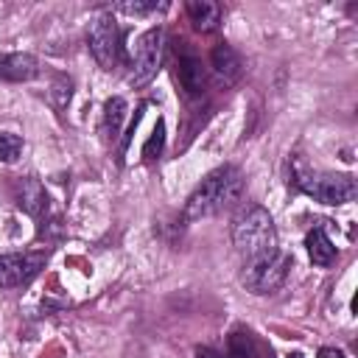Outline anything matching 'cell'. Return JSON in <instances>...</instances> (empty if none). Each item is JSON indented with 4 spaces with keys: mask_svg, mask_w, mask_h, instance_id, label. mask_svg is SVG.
<instances>
[{
    "mask_svg": "<svg viewBox=\"0 0 358 358\" xmlns=\"http://www.w3.org/2000/svg\"><path fill=\"white\" fill-rule=\"evenodd\" d=\"M210 64H213L215 76L224 78V81H235V78L241 76V70H243L238 50H235L232 45H227V42H221V45L213 48V53H210Z\"/></svg>",
    "mask_w": 358,
    "mask_h": 358,
    "instance_id": "30bf717a",
    "label": "cell"
},
{
    "mask_svg": "<svg viewBox=\"0 0 358 358\" xmlns=\"http://www.w3.org/2000/svg\"><path fill=\"white\" fill-rule=\"evenodd\" d=\"M162 28H148L140 39H137V48H134V62H131V84L134 87H143L148 84L157 70H159V62H162Z\"/></svg>",
    "mask_w": 358,
    "mask_h": 358,
    "instance_id": "8992f818",
    "label": "cell"
},
{
    "mask_svg": "<svg viewBox=\"0 0 358 358\" xmlns=\"http://www.w3.org/2000/svg\"><path fill=\"white\" fill-rule=\"evenodd\" d=\"M294 185L322 204H347L355 199L358 185L347 173H324V171H308L302 165L294 168Z\"/></svg>",
    "mask_w": 358,
    "mask_h": 358,
    "instance_id": "3957f363",
    "label": "cell"
},
{
    "mask_svg": "<svg viewBox=\"0 0 358 358\" xmlns=\"http://www.w3.org/2000/svg\"><path fill=\"white\" fill-rule=\"evenodd\" d=\"M288 271H291V257L282 249H274L268 255L243 260L241 282L252 294H271L288 280Z\"/></svg>",
    "mask_w": 358,
    "mask_h": 358,
    "instance_id": "277c9868",
    "label": "cell"
},
{
    "mask_svg": "<svg viewBox=\"0 0 358 358\" xmlns=\"http://www.w3.org/2000/svg\"><path fill=\"white\" fill-rule=\"evenodd\" d=\"M17 199H20V207L25 213H31V215H39L48 207V196H45V190H42V185L36 179H22Z\"/></svg>",
    "mask_w": 358,
    "mask_h": 358,
    "instance_id": "4fadbf2b",
    "label": "cell"
},
{
    "mask_svg": "<svg viewBox=\"0 0 358 358\" xmlns=\"http://www.w3.org/2000/svg\"><path fill=\"white\" fill-rule=\"evenodd\" d=\"M187 17H190L196 31L210 34L221 25V6L213 3V0H190L187 3Z\"/></svg>",
    "mask_w": 358,
    "mask_h": 358,
    "instance_id": "8fae6325",
    "label": "cell"
},
{
    "mask_svg": "<svg viewBox=\"0 0 358 358\" xmlns=\"http://www.w3.org/2000/svg\"><path fill=\"white\" fill-rule=\"evenodd\" d=\"M243 193V173L235 165H221L215 171H210L199 187L190 193L187 204H185V218L187 221H199L207 215H215L227 207H232Z\"/></svg>",
    "mask_w": 358,
    "mask_h": 358,
    "instance_id": "6da1fadb",
    "label": "cell"
},
{
    "mask_svg": "<svg viewBox=\"0 0 358 358\" xmlns=\"http://www.w3.org/2000/svg\"><path fill=\"white\" fill-rule=\"evenodd\" d=\"M42 266H45L42 255H31V252L0 255V288H17V285L31 282Z\"/></svg>",
    "mask_w": 358,
    "mask_h": 358,
    "instance_id": "52a82bcc",
    "label": "cell"
},
{
    "mask_svg": "<svg viewBox=\"0 0 358 358\" xmlns=\"http://www.w3.org/2000/svg\"><path fill=\"white\" fill-rule=\"evenodd\" d=\"M232 243L243 260H252V257H260V255L280 249L277 229H274L268 210H263L257 204L243 207L238 213V218L232 221Z\"/></svg>",
    "mask_w": 358,
    "mask_h": 358,
    "instance_id": "7a4b0ae2",
    "label": "cell"
},
{
    "mask_svg": "<svg viewBox=\"0 0 358 358\" xmlns=\"http://www.w3.org/2000/svg\"><path fill=\"white\" fill-rule=\"evenodd\" d=\"M123 117H126V101L117 98V95L109 98V101L103 103V134H106L109 140H117Z\"/></svg>",
    "mask_w": 358,
    "mask_h": 358,
    "instance_id": "5bb4252c",
    "label": "cell"
},
{
    "mask_svg": "<svg viewBox=\"0 0 358 358\" xmlns=\"http://www.w3.org/2000/svg\"><path fill=\"white\" fill-rule=\"evenodd\" d=\"M87 45H90V53L95 56V62H98L103 70L117 67L120 53H123V45H120L117 22H115L112 17H95V20H92L90 34H87Z\"/></svg>",
    "mask_w": 358,
    "mask_h": 358,
    "instance_id": "5b68a950",
    "label": "cell"
},
{
    "mask_svg": "<svg viewBox=\"0 0 358 358\" xmlns=\"http://www.w3.org/2000/svg\"><path fill=\"white\" fill-rule=\"evenodd\" d=\"M22 151V140L14 131H0V162H14Z\"/></svg>",
    "mask_w": 358,
    "mask_h": 358,
    "instance_id": "9a60e30c",
    "label": "cell"
},
{
    "mask_svg": "<svg viewBox=\"0 0 358 358\" xmlns=\"http://www.w3.org/2000/svg\"><path fill=\"white\" fill-rule=\"evenodd\" d=\"M39 76V62L31 53H3L0 81H31Z\"/></svg>",
    "mask_w": 358,
    "mask_h": 358,
    "instance_id": "9c48e42d",
    "label": "cell"
},
{
    "mask_svg": "<svg viewBox=\"0 0 358 358\" xmlns=\"http://www.w3.org/2000/svg\"><path fill=\"white\" fill-rule=\"evenodd\" d=\"M288 358H302V352H291V355H288Z\"/></svg>",
    "mask_w": 358,
    "mask_h": 358,
    "instance_id": "ffe728a7",
    "label": "cell"
},
{
    "mask_svg": "<svg viewBox=\"0 0 358 358\" xmlns=\"http://www.w3.org/2000/svg\"><path fill=\"white\" fill-rule=\"evenodd\" d=\"M117 11L123 14H134V17H143V14H154V11H162L165 3H117L115 6Z\"/></svg>",
    "mask_w": 358,
    "mask_h": 358,
    "instance_id": "e0dca14e",
    "label": "cell"
},
{
    "mask_svg": "<svg viewBox=\"0 0 358 358\" xmlns=\"http://www.w3.org/2000/svg\"><path fill=\"white\" fill-rule=\"evenodd\" d=\"M316 358H347V355H344L341 350H336V347H322Z\"/></svg>",
    "mask_w": 358,
    "mask_h": 358,
    "instance_id": "d6986e66",
    "label": "cell"
},
{
    "mask_svg": "<svg viewBox=\"0 0 358 358\" xmlns=\"http://www.w3.org/2000/svg\"><path fill=\"white\" fill-rule=\"evenodd\" d=\"M196 358H227V355L213 350V347H201V350H196Z\"/></svg>",
    "mask_w": 358,
    "mask_h": 358,
    "instance_id": "ac0fdd59",
    "label": "cell"
},
{
    "mask_svg": "<svg viewBox=\"0 0 358 358\" xmlns=\"http://www.w3.org/2000/svg\"><path fill=\"white\" fill-rule=\"evenodd\" d=\"M305 246H308V257L316 266H330L336 260V246H333V241L327 238V232L322 227H313L305 235Z\"/></svg>",
    "mask_w": 358,
    "mask_h": 358,
    "instance_id": "7c38bea8",
    "label": "cell"
},
{
    "mask_svg": "<svg viewBox=\"0 0 358 358\" xmlns=\"http://www.w3.org/2000/svg\"><path fill=\"white\" fill-rule=\"evenodd\" d=\"M162 145H165V123L157 120V126H154V131H151V137H148V143L143 148V157L145 159H157L162 154Z\"/></svg>",
    "mask_w": 358,
    "mask_h": 358,
    "instance_id": "2e32d148",
    "label": "cell"
},
{
    "mask_svg": "<svg viewBox=\"0 0 358 358\" xmlns=\"http://www.w3.org/2000/svg\"><path fill=\"white\" fill-rule=\"evenodd\" d=\"M176 78H179V87L185 90V95H190V98L201 95V90H204L201 59L196 53H190V50L176 53Z\"/></svg>",
    "mask_w": 358,
    "mask_h": 358,
    "instance_id": "ba28073f",
    "label": "cell"
}]
</instances>
